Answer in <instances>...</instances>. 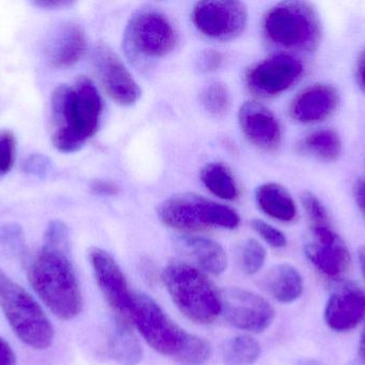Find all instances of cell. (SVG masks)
<instances>
[{
	"label": "cell",
	"mask_w": 365,
	"mask_h": 365,
	"mask_svg": "<svg viewBox=\"0 0 365 365\" xmlns=\"http://www.w3.org/2000/svg\"><path fill=\"white\" fill-rule=\"evenodd\" d=\"M238 122L246 139L259 149L274 151L282 139V128L274 114L257 101H247L238 111Z\"/></svg>",
	"instance_id": "9a60e30c"
},
{
	"label": "cell",
	"mask_w": 365,
	"mask_h": 365,
	"mask_svg": "<svg viewBox=\"0 0 365 365\" xmlns=\"http://www.w3.org/2000/svg\"><path fill=\"white\" fill-rule=\"evenodd\" d=\"M203 196L193 193H182L165 199L158 208L163 224L184 233H197L208 229L204 220Z\"/></svg>",
	"instance_id": "e0dca14e"
},
{
	"label": "cell",
	"mask_w": 365,
	"mask_h": 365,
	"mask_svg": "<svg viewBox=\"0 0 365 365\" xmlns=\"http://www.w3.org/2000/svg\"><path fill=\"white\" fill-rule=\"evenodd\" d=\"M0 365H16V356L11 345L0 336Z\"/></svg>",
	"instance_id": "8d00e7d4"
},
{
	"label": "cell",
	"mask_w": 365,
	"mask_h": 365,
	"mask_svg": "<svg viewBox=\"0 0 365 365\" xmlns=\"http://www.w3.org/2000/svg\"><path fill=\"white\" fill-rule=\"evenodd\" d=\"M0 251L8 257H25L23 229L16 223L0 227Z\"/></svg>",
	"instance_id": "f546056e"
},
{
	"label": "cell",
	"mask_w": 365,
	"mask_h": 365,
	"mask_svg": "<svg viewBox=\"0 0 365 365\" xmlns=\"http://www.w3.org/2000/svg\"><path fill=\"white\" fill-rule=\"evenodd\" d=\"M204 214L208 229H235L240 223V214L235 210L210 199H206Z\"/></svg>",
	"instance_id": "83f0119b"
},
{
	"label": "cell",
	"mask_w": 365,
	"mask_h": 365,
	"mask_svg": "<svg viewBox=\"0 0 365 365\" xmlns=\"http://www.w3.org/2000/svg\"><path fill=\"white\" fill-rule=\"evenodd\" d=\"M354 197L360 211L365 216V179L359 178L354 184Z\"/></svg>",
	"instance_id": "74e56055"
},
{
	"label": "cell",
	"mask_w": 365,
	"mask_h": 365,
	"mask_svg": "<svg viewBox=\"0 0 365 365\" xmlns=\"http://www.w3.org/2000/svg\"><path fill=\"white\" fill-rule=\"evenodd\" d=\"M252 229L265 240L266 244L274 249H282L287 246V239L284 234L265 221L255 219L251 222Z\"/></svg>",
	"instance_id": "d6a6232c"
},
{
	"label": "cell",
	"mask_w": 365,
	"mask_h": 365,
	"mask_svg": "<svg viewBox=\"0 0 365 365\" xmlns=\"http://www.w3.org/2000/svg\"><path fill=\"white\" fill-rule=\"evenodd\" d=\"M90 188L94 194L103 195V196H113L117 195L120 190L117 184L108 180H94Z\"/></svg>",
	"instance_id": "d590c367"
},
{
	"label": "cell",
	"mask_w": 365,
	"mask_h": 365,
	"mask_svg": "<svg viewBox=\"0 0 365 365\" xmlns=\"http://www.w3.org/2000/svg\"><path fill=\"white\" fill-rule=\"evenodd\" d=\"M87 36L81 26L63 21L56 26L45 47L46 61L51 68L68 69L85 55Z\"/></svg>",
	"instance_id": "ac0fdd59"
},
{
	"label": "cell",
	"mask_w": 365,
	"mask_h": 365,
	"mask_svg": "<svg viewBox=\"0 0 365 365\" xmlns=\"http://www.w3.org/2000/svg\"><path fill=\"white\" fill-rule=\"evenodd\" d=\"M266 256L265 248L257 240L247 239L240 250V269L244 274L253 276L265 265Z\"/></svg>",
	"instance_id": "f1b7e54d"
},
{
	"label": "cell",
	"mask_w": 365,
	"mask_h": 365,
	"mask_svg": "<svg viewBox=\"0 0 365 365\" xmlns=\"http://www.w3.org/2000/svg\"><path fill=\"white\" fill-rule=\"evenodd\" d=\"M310 229L313 240L304 248L309 261L326 278H342L351 267V253L332 227L329 216L310 222Z\"/></svg>",
	"instance_id": "9c48e42d"
},
{
	"label": "cell",
	"mask_w": 365,
	"mask_h": 365,
	"mask_svg": "<svg viewBox=\"0 0 365 365\" xmlns=\"http://www.w3.org/2000/svg\"><path fill=\"white\" fill-rule=\"evenodd\" d=\"M132 323L156 353L175 359L182 351L188 332L175 324L162 306L145 294H135Z\"/></svg>",
	"instance_id": "8992f818"
},
{
	"label": "cell",
	"mask_w": 365,
	"mask_h": 365,
	"mask_svg": "<svg viewBox=\"0 0 365 365\" xmlns=\"http://www.w3.org/2000/svg\"><path fill=\"white\" fill-rule=\"evenodd\" d=\"M204 186L215 196L233 201L238 196V186L233 174L227 165L220 162L208 163L201 171Z\"/></svg>",
	"instance_id": "603a6c76"
},
{
	"label": "cell",
	"mask_w": 365,
	"mask_h": 365,
	"mask_svg": "<svg viewBox=\"0 0 365 365\" xmlns=\"http://www.w3.org/2000/svg\"><path fill=\"white\" fill-rule=\"evenodd\" d=\"M359 354L360 357H361L362 360L365 362V329L364 334H362L361 340H360L359 343Z\"/></svg>",
	"instance_id": "b9f144b4"
},
{
	"label": "cell",
	"mask_w": 365,
	"mask_h": 365,
	"mask_svg": "<svg viewBox=\"0 0 365 365\" xmlns=\"http://www.w3.org/2000/svg\"><path fill=\"white\" fill-rule=\"evenodd\" d=\"M340 135L331 129H319L304 136L298 144L302 154H309L325 162H334L342 154Z\"/></svg>",
	"instance_id": "7402d4cb"
},
{
	"label": "cell",
	"mask_w": 365,
	"mask_h": 365,
	"mask_svg": "<svg viewBox=\"0 0 365 365\" xmlns=\"http://www.w3.org/2000/svg\"><path fill=\"white\" fill-rule=\"evenodd\" d=\"M340 104L336 87L317 83L299 92L292 101L289 114L300 124H314L325 121L334 115Z\"/></svg>",
	"instance_id": "2e32d148"
},
{
	"label": "cell",
	"mask_w": 365,
	"mask_h": 365,
	"mask_svg": "<svg viewBox=\"0 0 365 365\" xmlns=\"http://www.w3.org/2000/svg\"><path fill=\"white\" fill-rule=\"evenodd\" d=\"M124 42L133 57L154 59L171 53L177 45L178 36L166 15L145 9L130 17Z\"/></svg>",
	"instance_id": "52a82bcc"
},
{
	"label": "cell",
	"mask_w": 365,
	"mask_h": 365,
	"mask_svg": "<svg viewBox=\"0 0 365 365\" xmlns=\"http://www.w3.org/2000/svg\"><path fill=\"white\" fill-rule=\"evenodd\" d=\"M34 4L46 9H61L72 6L73 2L64 1V0H43V1L40 0V1L34 2Z\"/></svg>",
	"instance_id": "ab89813d"
},
{
	"label": "cell",
	"mask_w": 365,
	"mask_h": 365,
	"mask_svg": "<svg viewBox=\"0 0 365 365\" xmlns=\"http://www.w3.org/2000/svg\"><path fill=\"white\" fill-rule=\"evenodd\" d=\"M94 64L101 84L111 100L121 106H132L140 99V86L110 47L98 45Z\"/></svg>",
	"instance_id": "4fadbf2b"
},
{
	"label": "cell",
	"mask_w": 365,
	"mask_h": 365,
	"mask_svg": "<svg viewBox=\"0 0 365 365\" xmlns=\"http://www.w3.org/2000/svg\"><path fill=\"white\" fill-rule=\"evenodd\" d=\"M221 62H222V56L218 51H206L200 57V66L201 70L205 72L216 70L220 66Z\"/></svg>",
	"instance_id": "e575fe53"
},
{
	"label": "cell",
	"mask_w": 365,
	"mask_h": 365,
	"mask_svg": "<svg viewBox=\"0 0 365 365\" xmlns=\"http://www.w3.org/2000/svg\"><path fill=\"white\" fill-rule=\"evenodd\" d=\"M200 100L204 109L214 116H222L230 107V91L225 84L212 81L203 88Z\"/></svg>",
	"instance_id": "484cf974"
},
{
	"label": "cell",
	"mask_w": 365,
	"mask_h": 365,
	"mask_svg": "<svg viewBox=\"0 0 365 365\" xmlns=\"http://www.w3.org/2000/svg\"><path fill=\"white\" fill-rule=\"evenodd\" d=\"M263 287L280 304H289L297 301L304 291V281L297 268L291 264L274 265L263 279Z\"/></svg>",
	"instance_id": "d6986e66"
},
{
	"label": "cell",
	"mask_w": 365,
	"mask_h": 365,
	"mask_svg": "<svg viewBox=\"0 0 365 365\" xmlns=\"http://www.w3.org/2000/svg\"><path fill=\"white\" fill-rule=\"evenodd\" d=\"M24 259L28 282L42 304L62 321L76 319L83 300L70 255L41 248Z\"/></svg>",
	"instance_id": "7a4b0ae2"
},
{
	"label": "cell",
	"mask_w": 365,
	"mask_h": 365,
	"mask_svg": "<svg viewBox=\"0 0 365 365\" xmlns=\"http://www.w3.org/2000/svg\"><path fill=\"white\" fill-rule=\"evenodd\" d=\"M326 324L336 332H349L365 317V291L357 283H341L330 295L324 312Z\"/></svg>",
	"instance_id": "5bb4252c"
},
{
	"label": "cell",
	"mask_w": 365,
	"mask_h": 365,
	"mask_svg": "<svg viewBox=\"0 0 365 365\" xmlns=\"http://www.w3.org/2000/svg\"><path fill=\"white\" fill-rule=\"evenodd\" d=\"M16 141L11 131H0V178L10 173L15 162Z\"/></svg>",
	"instance_id": "1f68e13d"
},
{
	"label": "cell",
	"mask_w": 365,
	"mask_h": 365,
	"mask_svg": "<svg viewBox=\"0 0 365 365\" xmlns=\"http://www.w3.org/2000/svg\"><path fill=\"white\" fill-rule=\"evenodd\" d=\"M88 257L98 289L115 314V326L133 329L132 306L135 294L130 291L123 270L103 249H90Z\"/></svg>",
	"instance_id": "ba28073f"
},
{
	"label": "cell",
	"mask_w": 365,
	"mask_h": 365,
	"mask_svg": "<svg viewBox=\"0 0 365 365\" xmlns=\"http://www.w3.org/2000/svg\"><path fill=\"white\" fill-rule=\"evenodd\" d=\"M108 351L110 357L120 365H137L143 357V347L133 330L119 326H115L109 339Z\"/></svg>",
	"instance_id": "cb8c5ba5"
},
{
	"label": "cell",
	"mask_w": 365,
	"mask_h": 365,
	"mask_svg": "<svg viewBox=\"0 0 365 365\" xmlns=\"http://www.w3.org/2000/svg\"><path fill=\"white\" fill-rule=\"evenodd\" d=\"M181 246L195 267L204 274L220 276L227 270V253L218 242L199 236H185Z\"/></svg>",
	"instance_id": "ffe728a7"
},
{
	"label": "cell",
	"mask_w": 365,
	"mask_h": 365,
	"mask_svg": "<svg viewBox=\"0 0 365 365\" xmlns=\"http://www.w3.org/2000/svg\"><path fill=\"white\" fill-rule=\"evenodd\" d=\"M261 344L248 334H242L225 343L222 351L225 365H252L261 357Z\"/></svg>",
	"instance_id": "d4e9b609"
},
{
	"label": "cell",
	"mask_w": 365,
	"mask_h": 365,
	"mask_svg": "<svg viewBox=\"0 0 365 365\" xmlns=\"http://www.w3.org/2000/svg\"><path fill=\"white\" fill-rule=\"evenodd\" d=\"M263 29L270 42L292 51H310L321 41L322 24L312 4L280 2L266 12Z\"/></svg>",
	"instance_id": "5b68a950"
},
{
	"label": "cell",
	"mask_w": 365,
	"mask_h": 365,
	"mask_svg": "<svg viewBox=\"0 0 365 365\" xmlns=\"http://www.w3.org/2000/svg\"><path fill=\"white\" fill-rule=\"evenodd\" d=\"M162 281L173 304L192 323L208 325L221 314L220 291L195 265L170 261L163 270Z\"/></svg>",
	"instance_id": "3957f363"
},
{
	"label": "cell",
	"mask_w": 365,
	"mask_h": 365,
	"mask_svg": "<svg viewBox=\"0 0 365 365\" xmlns=\"http://www.w3.org/2000/svg\"><path fill=\"white\" fill-rule=\"evenodd\" d=\"M197 31L212 40L229 41L240 36L248 23V9L240 1H200L191 14Z\"/></svg>",
	"instance_id": "8fae6325"
},
{
	"label": "cell",
	"mask_w": 365,
	"mask_h": 365,
	"mask_svg": "<svg viewBox=\"0 0 365 365\" xmlns=\"http://www.w3.org/2000/svg\"><path fill=\"white\" fill-rule=\"evenodd\" d=\"M304 73V64L289 54H276L251 66L247 85L255 94L274 96L287 91Z\"/></svg>",
	"instance_id": "7c38bea8"
},
{
	"label": "cell",
	"mask_w": 365,
	"mask_h": 365,
	"mask_svg": "<svg viewBox=\"0 0 365 365\" xmlns=\"http://www.w3.org/2000/svg\"><path fill=\"white\" fill-rule=\"evenodd\" d=\"M42 248L70 255V231L62 221H51L43 235Z\"/></svg>",
	"instance_id": "4dcf8cb0"
},
{
	"label": "cell",
	"mask_w": 365,
	"mask_h": 365,
	"mask_svg": "<svg viewBox=\"0 0 365 365\" xmlns=\"http://www.w3.org/2000/svg\"><path fill=\"white\" fill-rule=\"evenodd\" d=\"M255 201L264 214L280 222H292L297 216L293 197L281 184L268 182L257 186Z\"/></svg>",
	"instance_id": "44dd1931"
},
{
	"label": "cell",
	"mask_w": 365,
	"mask_h": 365,
	"mask_svg": "<svg viewBox=\"0 0 365 365\" xmlns=\"http://www.w3.org/2000/svg\"><path fill=\"white\" fill-rule=\"evenodd\" d=\"M0 309L21 342L36 351L53 344L55 330L36 298L0 269Z\"/></svg>",
	"instance_id": "277c9868"
},
{
	"label": "cell",
	"mask_w": 365,
	"mask_h": 365,
	"mask_svg": "<svg viewBox=\"0 0 365 365\" xmlns=\"http://www.w3.org/2000/svg\"><path fill=\"white\" fill-rule=\"evenodd\" d=\"M103 102L91 79L78 76L51 94V143L58 151H78L100 126Z\"/></svg>",
	"instance_id": "6da1fadb"
},
{
	"label": "cell",
	"mask_w": 365,
	"mask_h": 365,
	"mask_svg": "<svg viewBox=\"0 0 365 365\" xmlns=\"http://www.w3.org/2000/svg\"><path fill=\"white\" fill-rule=\"evenodd\" d=\"M48 163L46 156H43V154H32L24 162L23 169L25 173L43 178L48 173Z\"/></svg>",
	"instance_id": "836d02e7"
},
{
	"label": "cell",
	"mask_w": 365,
	"mask_h": 365,
	"mask_svg": "<svg viewBox=\"0 0 365 365\" xmlns=\"http://www.w3.org/2000/svg\"><path fill=\"white\" fill-rule=\"evenodd\" d=\"M358 259H359L360 269H361V274L365 280V246H360L358 250Z\"/></svg>",
	"instance_id": "60d3db41"
},
{
	"label": "cell",
	"mask_w": 365,
	"mask_h": 365,
	"mask_svg": "<svg viewBox=\"0 0 365 365\" xmlns=\"http://www.w3.org/2000/svg\"><path fill=\"white\" fill-rule=\"evenodd\" d=\"M356 81L361 91L365 94V49L360 53L356 64Z\"/></svg>",
	"instance_id": "f35d334b"
},
{
	"label": "cell",
	"mask_w": 365,
	"mask_h": 365,
	"mask_svg": "<svg viewBox=\"0 0 365 365\" xmlns=\"http://www.w3.org/2000/svg\"><path fill=\"white\" fill-rule=\"evenodd\" d=\"M220 294L221 314L233 327L251 334H262L274 323V309L255 291L231 287Z\"/></svg>",
	"instance_id": "30bf717a"
},
{
	"label": "cell",
	"mask_w": 365,
	"mask_h": 365,
	"mask_svg": "<svg viewBox=\"0 0 365 365\" xmlns=\"http://www.w3.org/2000/svg\"><path fill=\"white\" fill-rule=\"evenodd\" d=\"M212 356V347L203 338L188 334L179 355L175 358L178 365H204Z\"/></svg>",
	"instance_id": "4316f807"
}]
</instances>
